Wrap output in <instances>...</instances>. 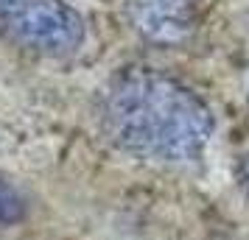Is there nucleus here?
I'll list each match as a JSON object with an SVG mask.
<instances>
[{"mask_svg": "<svg viewBox=\"0 0 249 240\" xmlns=\"http://www.w3.org/2000/svg\"><path fill=\"white\" fill-rule=\"evenodd\" d=\"M87 25L68 0H0V39L36 56L62 59L84 45Z\"/></svg>", "mask_w": 249, "mask_h": 240, "instance_id": "2", "label": "nucleus"}, {"mask_svg": "<svg viewBox=\"0 0 249 240\" xmlns=\"http://www.w3.org/2000/svg\"><path fill=\"white\" fill-rule=\"evenodd\" d=\"M241 182H244V187H247V193H249V157L241 162Z\"/></svg>", "mask_w": 249, "mask_h": 240, "instance_id": "5", "label": "nucleus"}, {"mask_svg": "<svg viewBox=\"0 0 249 240\" xmlns=\"http://www.w3.org/2000/svg\"><path fill=\"white\" fill-rule=\"evenodd\" d=\"M126 23L148 45L179 48L196 34L199 14L193 0H126Z\"/></svg>", "mask_w": 249, "mask_h": 240, "instance_id": "3", "label": "nucleus"}, {"mask_svg": "<svg viewBox=\"0 0 249 240\" xmlns=\"http://www.w3.org/2000/svg\"><path fill=\"white\" fill-rule=\"evenodd\" d=\"M101 123L118 148L157 162L196 160L215 128L199 92L151 67L115 76L101 98Z\"/></svg>", "mask_w": 249, "mask_h": 240, "instance_id": "1", "label": "nucleus"}, {"mask_svg": "<svg viewBox=\"0 0 249 240\" xmlns=\"http://www.w3.org/2000/svg\"><path fill=\"white\" fill-rule=\"evenodd\" d=\"M23 212H25L23 195L14 190V184L0 179V224H14V221L23 218Z\"/></svg>", "mask_w": 249, "mask_h": 240, "instance_id": "4", "label": "nucleus"}]
</instances>
